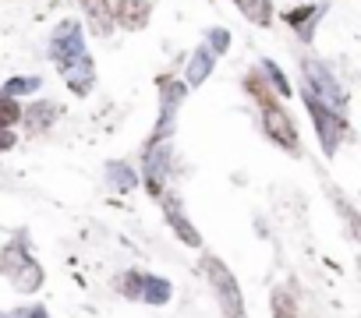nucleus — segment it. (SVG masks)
<instances>
[{
  "instance_id": "1",
  "label": "nucleus",
  "mask_w": 361,
  "mask_h": 318,
  "mask_svg": "<svg viewBox=\"0 0 361 318\" xmlns=\"http://www.w3.org/2000/svg\"><path fill=\"white\" fill-rule=\"evenodd\" d=\"M301 75H305V82H308V92H312L322 106H329V110H336V113L347 106V92H343V85L336 82V75H333L322 61H305Z\"/></svg>"
},
{
  "instance_id": "2",
  "label": "nucleus",
  "mask_w": 361,
  "mask_h": 318,
  "mask_svg": "<svg viewBox=\"0 0 361 318\" xmlns=\"http://www.w3.org/2000/svg\"><path fill=\"white\" fill-rule=\"evenodd\" d=\"M206 276H209V286L220 300V307L231 314V318H245V297H241V286L234 279V272L220 262V258H206Z\"/></svg>"
},
{
  "instance_id": "3",
  "label": "nucleus",
  "mask_w": 361,
  "mask_h": 318,
  "mask_svg": "<svg viewBox=\"0 0 361 318\" xmlns=\"http://www.w3.org/2000/svg\"><path fill=\"white\" fill-rule=\"evenodd\" d=\"M305 106H308V113H312V120H315V131H319V141H322V152H336L340 148V141H343V134H347V124H343V117L336 113V110H329V106H322L312 92H305Z\"/></svg>"
},
{
  "instance_id": "4",
  "label": "nucleus",
  "mask_w": 361,
  "mask_h": 318,
  "mask_svg": "<svg viewBox=\"0 0 361 318\" xmlns=\"http://www.w3.org/2000/svg\"><path fill=\"white\" fill-rule=\"evenodd\" d=\"M185 82H163V99H159V120H156V131H152V141H163L170 138L173 124H177V110L185 103Z\"/></svg>"
},
{
  "instance_id": "5",
  "label": "nucleus",
  "mask_w": 361,
  "mask_h": 318,
  "mask_svg": "<svg viewBox=\"0 0 361 318\" xmlns=\"http://www.w3.org/2000/svg\"><path fill=\"white\" fill-rule=\"evenodd\" d=\"M85 53V43H82V29H78V22H61L57 29H54V36H50V57L57 61V64H68V61H75V57H82Z\"/></svg>"
},
{
  "instance_id": "6",
  "label": "nucleus",
  "mask_w": 361,
  "mask_h": 318,
  "mask_svg": "<svg viewBox=\"0 0 361 318\" xmlns=\"http://www.w3.org/2000/svg\"><path fill=\"white\" fill-rule=\"evenodd\" d=\"M159 205H163V216H166L170 230L180 237V244H188V248H199V244H202L195 223L185 216V209H180V198H177V195H159Z\"/></svg>"
},
{
  "instance_id": "7",
  "label": "nucleus",
  "mask_w": 361,
  "mask_h": 318,
  "mask_svg": "<svg viewBox=\"0 0 361 318\" xmlns=\"http://www.w3.org/2000/svg\"><path fill=\"white\" fill-rule=\"evenodd\" d=\"M142 167H145V181H149V188H152V195L159 198L163 195V184H166V177H170V145L163 141H152L149 145V152H145V159H142Z\"/></svg>"
},
{
  "instance_id": "8",
  "label": "nucleus",
  "mask_w": 361,
  "mask_h": 318,
  "mask_svg": "<svg viewBox=\"0 0 361 318\" xmlns=\"http://www.w3.org/2000/svg\"><path fill=\"white\" fill-rule=\"evenodd\" d=\"M262 124H266V134L276 141V145H283V148H298V127L290 124V117L276 106V103H266L262 106Z\"/></svg>"
},
{
  "instance_id": "9",
  "label": "nucleus",
  "mask_w": 361,
  "mask_h": 318,
  "mask_svg": "<svg viewBox=\"0 0 361 318\" xmlns=\"http://www.w3.org/2000/svg\"><path fill=\"white\" fill-rule=\"evenodd\" d=\"M61 71H64V82H68V89H71L75 96H85V92L92 89V82H96V68H92L89 53H82V57L61 64Z\"/></svg>"
},
{
  "instance_id": "10",
  "label": "nucleus",
  "mask_w": 361,
  "mask_h": 318,
  "mask_svg": "<svg viewBox=\"0 0 361 318\" xmlns=\"http://www.w3.org/2000/svg\"><path fill=\"white\" fill-rule=\"evenodd\" d=\"M8 279L15 283V290H18V293H36V290L43 286V265L29 255V258H25L11 276H8Z\"/></svg>"
},
{
  "instance_id": "11",
  "label": "nucleus",
  "mask_w": 361,
  "mask_h": 318,
  "mask_svg": "<svg viewBox=\"0 0 361 318\" xmlns=\"http://www.w3.org/2000/svg\"><path fill=\"white\" fill-rule=\"evenodd\" d=\"M149 0H117V22L131 32L149 25Z\"/></svg>"
},
{
  "instance_id": "12",
  "label": "nucleus",
  "mask_w": 361,
  "mask_h": 318,
  "mask_svg": "<svg viewBox=\"0 0 361 318\" xmlns=\"http://www.w3.org/2000/svg\"><path fill=\"white\" fill-rule=\"evenodd\" d=\"M213 64H216V57L206 50V46H199V50H192V57H188V71H185V78H188V85L195 89V85H202L209 75H213Z\"/></svg>"
},
{
  "instance_id": "13",
  "label": "nucleus",
  "mask_w": 361,
  "mask_h": 318,
  "mask_svg": "<svg viewBox=\"0 0 361 318\" xmlns=\"http://www.w3.org/2000/svg\"><path fill=\"white\" fill-rule=\"evenodd\" d=\"M82 4V11H85V18H89V25H92V32L96 36H106L110 32V0H78Z\"/></svg>"
},
{
  "instance_id": "14",
  "label": "nucleus",
  "mask_w": 361,
  "mask_h": 318,
  "mask_svg": "<svg viewBox=\"0 0 361 318\" xmlns=\"http://www.w3.org/2000/svg\"><path fill=\"white\" fill-rule=\"evenodd\" d=\"M106 184L114 191H131L138 184V174L131 163H124V159H114V163H106Z\"/></svg>"
},
{
  "instance_id": "15",
  "label": "nucleus",
  "mask_w": 361,
  "mask_h": 318,
  "mask_svg": "<svg viewBox=\"0 0 361 318\" xmlns=\"http://www.w3.org/2000/svg\"><path fill=\"white\" fill-rule=\"evenodd\" d=\"M322 18V4H315V8H298V11H290L287 15V22L298 29V36L301 39H312V32H315V22Z\"/></svg>"
},
{
  "instance_id": "16",
  "label": "nucleus",
  "mask_w": 361,
  "mask_h": 318,
  "mask_svg": "<svg viewBox=\"0 0 361 318\" xmlns=\"http://www.w3.org/2000/svg\"><path fill=\"white\" fill-rule=\"evenodd\" d=\"M54 117H57V106H54V103H47V99L32 103V106L22 113V120H25L32 131H43V127H50V124H54Z\"/></svg>"
},
{
  "instance_id": "17",
  "label": "nucleus",
  "mask_w": 361,
  "mask_h": 318,
  "mask_svg": "<svg viewBox=\"0 0 361 318\" xmlns=\"http://www.w3.org/2000/svg\"><path fill=\"white\" fill-rule=\"evenodd\" d=\"M145 304H166L170 300V283L163 276H142V297Z\"/></svg>"
},
{
  "instance_id": "18",
  "label": "nucleus",
  "mask_w": 361,
  "mask_h": 318,
  "mask_svg": "<svg viewBox=\"0 0 361 318\" xmlns=\"http://www.w3.org/2000/svg\"><path fill=\"white\" fill-rule=\"evenodd\" d=\"M238 4V11L248 18V22H255V25H269L273 22V4L269 0H234Z\"/></svg>"
},
{
  "instance_id": "19",
  "label": "nucleus",
  "mask_w": 361,
  "mask_h": 318,
  "mask_svg": "<svg viewBox=\"0 0 361 318\" xmlns=\"http://www.w3.org/2000/svg\"><path fill=\"white\" fill-rule=\"evenodd\" d=\"M18 120H22V106H18V99L0 96V127H11V124H18Z\"/></svg>"
},
{
  "instance_id": "20",
  "label": "nucleus",
  "mask_w": 361,
  "mask_h": 318,
  "mask_svg": "<svg viewBox=\"0 0 361 318\" xmlns=\"http://www.w3.org/2000/svg\"><path fill=\"white\" fill-rule=\"evenodd\" d=\"M206 39H209V43H206V50H209L213 57L231 50V32H227V29H209V32H206Z\"/></svg>"
},
{
  "instance_id": "21",
  "label": "nucleus",
  "mask_w": 361,
  "mask_h": 318,
  "mask_svg": "<svg viewBox=\"0 0 361 318\" xmlns=\"http://www.w3.org/2000/svg\"><path fill=\"white\" fill-rule=\"evenodd\" d=\"M36 89H39V78H11V82L4 85V96L18 99V96H29V92H36Z\"/></svg>"
},
{
  "instance_id": "22",
  "label": "nucleus",
  "mask_w": 361,
  "mask_h": 318,
  "mask_svg": "<svg viewBox=\"0 0 361 318\" xmlns=\"http://www.w3.org/2000/svg\"><path fill=\"white\" fill-rule=\"evenodd\" d=\"M273 318H298V307H294V300L283 290L273 293Z\"/></svg>"
},
{
  "instance_id": "23",
  "label": "nucleus",
  "mask_w": 361,
  "mask_h": 318,
  "mask_svg": "<svg viewBox=\"0 0 361 318\" xmlns=\"http://www.w3.org/2000/svg\"><path fill=\"white\" fill-rule=\"evenodd\" d=\"M262 68H266V75H269V82L276 85V92L280 96H290V85H287V78H283V71L273 64V61H262Z\"/></svg>"
},
{
  "instance_id": "24",
  "label": "nucleus",
  "mask_w": 361,
  "mask_h": 318,
  "mask_svg": "<svg viewBox=\"0 0 361 318\" xmlns=\"http://www.w3.org/2000/svg\"><path fill=\"white\" fill-rule=\"evenodd\" d=\"M121 290H124V297L138 300V297H142V276H138V272H128V276L121 279Z\"/></svg>"
},
{
  "instance_id": "25",
  "label": "nucleus",
  "mask_w": 361,
  "mask_h": 318,
  "mask_svg": "<svg viewBox=\"0 0 361 318\" xmlns=\"http://www.w3.org/2000/svg\"><path fill=\"white\" fill-rule=\"evenodd\" d=\"M8 318H50L43 304H25V307H15Z\"/></svg>"
},
{
  "instance_id": "26",
  "label": "nucleus",
  "mask_w": 361,
  "mask_h": 318,
  "mask_svg": "<svg viewBox=\"0 0 361 318\" xmlns=\"http://www.w3.org/2000/svg\"><path fill=\"white\" fill-rule=\"evenodd\" d=\"M15 141H18V138H15V131H11V127H0V152L15 148Z\"/></svg>"
},
{
  "instance_id": "27",
  "label": "nucleus",
  "mask_w": 361,
  "mask_h": 318,
  "mask_svg": "<svg viewBox=\"0 0 361 318\" xmlns=\"http://www.w3.org/2000/svg\"><path fill=\"white\" fill-rule=\"evenodd\" d=\"M0 318H4V314H0Z\"/></svg>"
}]
</instances>
